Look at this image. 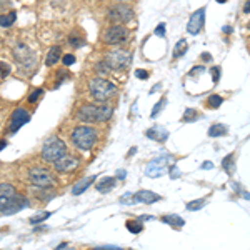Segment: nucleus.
I'll return each instance as SVG.
<instances>
[{
	"mask_svg": "<svg viewBox=\"0 0 250 250\" xmlns=\"http://www.w3.org/2000/svg\"><path fill=\"white\" fill-rule=\"evenodd\" d=\"M212 74H213V82H219V74H220V68H212Z\"/></svg>",
	"mask_w": 250,
	"mask_h": 250,
	"instance_id": "473e14b6",
	"label": "nucleus"
},
{
	"mask_svg": "<svg viewBox=\"0 0 250 250\" xmlns=\"http://www.w3.org/2000/svg\"><path fill=\"white\" fill-rule=\"evenodd\" d=\"M147 137H150L152 140H155V142H165L168 137V132L165 130L164 127H154L150 128V130H147Z\"/></svg>",
	"mask_w": 250,
	"mask_h": 250,
	"instance_id": "dca6fc26",
	"label": "nucleus"
},
{
	"mask_svg": "<svg viewBox=\"0 0 250 250\" xmlns=\"http://www.w3.org/2000/svg\"><path fill=\"white\" fill-rule=\"evenodd\" d=\"M165 105H167V100L165 99H162V100H159V104H157V105L154 107V110H152V115L150 117H159V114H160V110H162V108H165Z\"/></svg>",
	"mask_w": 250,
	"mask_h": 250,
	"instance_id": "393cba45",
	"label": "nucleus"
},
{
	"mask_svg": "<svg viewBox=\"0 0 250 250\" xmlns=\"http://www.w3.org/2000/svg\"><path fill=\"white\" fill-rule=\"evenodd\" d=\"M164 34H165V25H164V23H160V25L155 29V35H159V37H164Z\"/></svg>",
	"mask_w": 250,
	"mask_h": 250,
	"instance_id": "2f4dec72",
	"label": "nucleus"
},
{
	"mask_svg": "<svg viewBox=\"0 0 250 250\" xmlns=\"http://www.w3.org/2000/svg\"><path fill=\"white\" fill-rule=\"evenodd\" d=\"M127 229L132 233H139L140 230H142V224H140V222H135V220H128L127 222Z\"/></svg>",
	"mask_w": 250,
	"mask_h": 250,
	"instance_id": "b1692460",
	"label": "nucleus"
},
{
	"mask_svg": "<svg viewBox=\"0 0 250 250\" xmlns=\"http://www.w3.org/2000/svg\"><path fill=\"white\" fill-rule=\"evenodd\" d=\"M160 199H162V197L157 195L155 192H150V190H140L134 195L135 202H144V204H154V202H159Z\"/></svg>",
	"mask_w": 250,
	"mask_h": 250,
	"instance_id": "2eb2a0df",
	"label": "nucleus"
},
{
	"mask_svg": "<svg viewBox=\"0 0 250 250\" xmlns=\"http://www.w3.org/2000/svg\"><path fill=\"white\" fill-rule=\"evenodd\" d=\"M88 88H90V95L94 97L97 102H105L112 95H115L117 92V87L114 83L100 77L92 79L90 83H88Z\"/></svg>",
	"mask_w": 250,
	"mask_h": 250,
	"instance_id": "20e7f679",
	"label": "nucleus"
},
{
	"mask_svg": "<svg viewBox=\"0 0 250 250\" xmlns=\"http://www.w3.org/2000/svg\"><path fill=\"white\" fill-rule=\"evenodd\" d=\"M54 165H55V170L57 172H70V170H74V168H77L79 160L74 159V157L62 155L60 159L55 160Z\"/></svg>",
	"mask_w": 250,
	"mask_h": 250,
	"instance_id": "ddd939ff",
	"label": "nucleus"
},
{
	"mask_svg": "<svg viewBox=\"0 0 250 250\" xmlns=\"http://www.w3.org/2000/svg\"><path fill=\"white\" fill-rule=\"evenodd\" d=\"M29 177H30L32 185H35V187H40V188L52 187V184H54V179H52V175L45 170V168H40V167L32 168L30 173H29Z\"/></svg>",
	"mask_w": 250,
	"mask_h": 250,
	"instance_id": "0eeeda50",
	"label": "nucleus"
},
{
	"mask_svg": "<svg viewBox=\"0 0 250 250\" xmlns=\"http://www.w3.org/2000/svg\"><path fill=\"white\" fill-rule=\"evenodd\" d=\"M42 94H43L42 88H37V90H35L34 94H30V95H29V102H35V100H37Z\"/></svg>",
	"mask_w": 250,
	"mask_h": 250,
	"instance_id": "c756f323",
	"label": "nucleus"
},
{
	"mask_svg": "<svg viewBox=\"0 0 250 250\" xmlns=\"http://www.w3.org/2000/svg\"><path fill=\"white\" fill-rule=\"evenodd\" d=\"M202 167H205V168H210V167H212V164H210V162H205V164L202 165Z\"/></svg>",
	"mask_w": 250,
	"mask_h": 250,
	"instance_id": "4c0bfd02",
	"label": "nucleus"
},
{
	"mask_svg": "<svg viewBox=\"0 0 250 250\" xmlns=\"http://www.w3.org/2000/svg\"><path fill=\"white\" fill-rule=\"evenodd\" d=\"M204 204L205 202H204L202 199H200V200H193V202H188L187 204V208H188V210H199V208L202 207Z\"/></svg>",
	"mask_w": 250,
	"mask_h": 250,
	"instance_id": "cd10ccee",
	"label": "nucleus"
},
{
	"mask_svg": "<svg viewBox=\"0 0 250 250\" xmlns=\"http://www.w3.org/2000/svg\"><path fill=\"white\" fill-rule=\"evenodd\" d=\"M130 62H132V55L125 50L112 52L104 60V63H107V67L112 68V70H125V68L130 65Z\"/></svg>",
	"mask_w": 250,
	"mask_h": 250,
	"instance_id": "423d86ee",
	"label": "nucleus"
},
{
	"mask_svg": "<svg viewBox=\"0 0 250 250\" xmlns=\"http://www.w3.org/2000/svg\"><path fill=\"white\" fill-rule=\"evenodd\" d=\"M204 20H205V7L202 9L195 10L193 14L190 15V20L187 23V32L190 35H197L204 27Z\"/></svg>",
	"mask_w": 250,
	"mask_h": 250,
	"instance_id": "9b49d317",
	"label": "nucleus"
},
{
	"mask_svg": "<svg viewBox=\"0 0 250 250\" xmlns=\"http://www.w3.org/2000/svg\"><path fill=\"white\" fill-rule=\"evenodd\" d=\"M5 145H7V142H5V140H0V150H2V148L5 147Z\"/></svg>",
	"mask_w": 250,
	"mask_h": 250,
	"instance_id": "e433bc0d",
	"label": "nucleus"
},
{
	"mask_svg": "<svg viewBox=\"0 0 250 250\" xmlns=\"http://www.w3.org/2000/svg\"><path fill=\"white\" fill-rule=\"evenodd\" d=\"M222 102H224V99H222L220 95H212L210 99H208V105L212 108H217L222 105Z\"/></svg>",
	"mask_w": 250,
	"mask_h": 250,
	"instance_id": "a878e982",
	"label": "nucleus"
},
{
	"mask_svg": "<svg viewBox=\"0 0 250 250\" xmlns=\"http://www.w3.org/2000/svg\"><path fill=\"white\" fill-rule=\"evenodd\" d=\"M115 182H117V179H115V177H105V179H102L99 184H97V190H99V192H102V193L110 192L112 188L115 187Z\"/></svg>",
	"mask_w": 250,
	"mask_h": 250,
	"instance_id": "a211bd4d",
	"label": "nucleus"
},
{
	"mask_svg": "<svg viewBox=\"0 0 250 250\" xmlns=\"http://www.w3.org/2000/svg\"><path fill=\"white\" fill-rule=\"evenodd\" d=\"M60 57H62V48L60 47H52L50 50H48V54H47V60H45V63L48 67L50 65H54V63H57Z\"/></svg>",
	"mask_w": 250,
	"mask_h": 250,
	"instance_id": "6ab92c4d",
	"label": "nucleus"
},
{
	"mask_svg": "<svg viewBox=\"0 0 250 250\" xmlns=\"http://www.w3.org/2000/svg\"><path fill=\"white\" fill-rule=\"evenodd\" d=\"M112 107L110 105H83L79 110L77 117L82 122L87 124H100L105 122L112 117Z\"/></svg>",
	"mask_w": 250,
	"mask_h": 250,
	"instance_id": "f03ea898",
	"label": "nucleus"
},
{
	"mask_svg": "<svg viewBox=\"0 0 250 250\" xmlns=\"http://www.w3.org/2000/svg\"><path fill=\"white\" fill-rule=\"evenodd\" d=\"M125 39H127V30H125V27L122 25L110 27V29L104 34V42L108 43V45H119Z\"/></svg>",
	"mask_w": 250,
	"mask_h": 250,
	"instance_id": "6e6552de",
	"label": "nucleus"
},
{
	"mask_svg": "<svg viewBox=\"0 0 250 250\" xmlns=\"http://www.w3.org/2000/svg\"><path fill=\"white\" fill-rule=\"evenodd\" d=\"M48 215H50L48 212H45V213H39V215L32 217V219H30V224H40V222L47 220V219H48Z\"/></svg>",
	"mask_w": 250,
	"mask_h": 250,
	"instance_id": "bb28decb",
	"label": "nucleus"
},
{
	"mask_svg": "<svg viewBox=\"0 0 250 250\" xmlns=\"http://www.w3.org/2000/svg\"><path fill=\"white\" fill-rule=\"evenodd\" d=\"M72 142L80 150H90L97 142V130L88 125H79L72 132Z\"/></svg>",
	"mask_w": 250,
	"mask_h": 250,
	"instance_id": "7ed1b4c3",
	"label": "nucleus"
},
{
	"mask_svg": "<svg viewBox=\"0 0 250 250\" xmlns=\"http://www.w3.org/2000/svg\"><path fill=\"white\" fill-rule=\"evenodd\" d=\"M62 60H63V63H65V65H72V63H75V55L67 54V55H63Z\"/></svg>",
	"mask_w": 250,
	"mask_h": 250,
	"instance_id": "c85d7f7f",
	"label": "nucleus"
},
{
	"mask_svg": "<svg viewBox=\"0 0 250 250\" xmlns=\"http://www.w3.org/2000/svg\"><path fill=\"white\" fill-rule=\"evenodd\" d=\"M108 17H110L114 22H127L128 19L134 17V14H132V10L128 9V7L125 5H119V7H114V9L110 10V14H108Z\"/></svg>",
	"mask_w": 250,
	"mask_h": 250,
	"instance_id": "4468645a",
	"label": "nucleus"
},
{
	"mask_svg": "<svg viewBox=\"0 0 250 250\" xmlns=\"http://www.w3.org/2000/svg\"><path fill=\"white\" fill-rule=\"evenodd\" d=\"M65 152H67V145L60 139H57V137H50V139L43 144L42 159L45 160V162L54 164L57 159H60L62 155H65Z\"/></svg>",
	"mask_w": 250,
	"mask_h": 250,
	"instance_id": "39448f33",
	"label": "nucleus"
},
{
	"mask_svg": "<svg viewBox=\"0 0 250 250\" xmlns=\"http://www.w3.org/2000/svg\"><path fill=\"white\" fill-rule=\"evenodd\" d=\"M197 72H204V67H195V68H193V70L190 72V75H195Z\"/></svg>",
	"mask_w": 250,
	"mask_h": 250,
	"instance_id": "c9c22d12",
	"label": "nucleus"
},
{
	"mask_svg": "<svg viewBox=\"0 0 250 250\" xmlns=\"http://www.w3.org/2000/svg\"><path fill=\"white\" fill-rule=\"evenodd\" d=\"M162 222H165V224H168V225H172V227H184V219L182 217H179V215H164L162 217Z\"/></svg>",
	"mask_w": 250,
	"mask_h": 250,
	"instance_id": "aec40b11",
	"label": "nucleus"
},
{
	"mask_svg": "<svg viewBox=\"0 0 250 250\" xmlns=\"http://www.w3.org/2000/svg\"><path fill=\"white\" fill-rule=\"evenodd\" d=\"M135 75H137V77H139V79H142V80H145V79H147V72H145V70H137L135 72Z\"/></svg>",
	"mask_w": 250,
	"mask_h": 250,
	"instance_id": "72a5a7b5",
	"label": "nucleus"
},
{
	"mask_svg": "<svg viewBox=\"0 0 250 250\" xmlns=\"http://www.w3.org/2000/svg\"><path fill=\"white\" fill-rule=\"evenodd\" d=\"M175 177H180V172L177 170V167H172V179H175Z\"/></svg>",
	"mask_w": 250,
	"mask_h": 250,
	"instance_id": "f704fd0d",
	"label": "nucleus"
},
{
	"mask_svg": "<svg viewBox=\"0 0 250 250\" xmlns=\"http://www.w3.org/2000/svg\"><path fill=\"white\" fill-rule=\"evenodd\" d=\"M187 52V40H179V43L175 45V50H173V57H182V55Z\"/></svg>",
	"mask_w": 250,
	"mask_h": 250,
	"instance_id": "5701e85b",
	"label": "nucleus"
},
{
	"mask_svg": "<svg viewBox=\"0 0 250 250\" xmlns=\"http://www.w3.org/2000/svg\"><path fill=\"white\" fill-rule=\"evenodd\" d=\"M27 200L10 184H0V212L14 213L27 207Z\"/></svg>",
	"mask_w": 250,
	"mask_h": 250,
	"instance_id": "f257e3e1",
	"label": "nucleus"
},
{
	"mask_svg": "<svg viewBox=\"0 0 250 250\" xmlns=\"http://www.w3.org/2000/svg\"><path fill=\"white\" fill-rule=\"evenodd\" d=\"M208 135L210 137H222V135H227V127L222 124H215L208 128Z\"/></svg>",
	"mask_w": 250,
	"mask_h": 250,
	"instance_id": "412c9836",
	"label": "nucleus"
},
{
	"mask_svg": "<svg viewBox=\"0 0 250 250\" xmlns=\"http://www.w3.org/2000/svg\"><path fill=\"white\" fill-rule=\"evenodd\" d=\"M14 55H15V59H17L19 62L22 63V65H25V67H32V65H34V62H35L34 52H32L27 45H23V43H19V45L15 47Z\"/></svg>",
	"mask_w": 250,
	"mask_h": 250,
	"instance_id": "f8f14e48",
	"label": "nucleus"
},
{
	"mask_svg": "<svg viewBox=\"0 0 250 250\" xmlns=\"http://www.w3.org/2000/svg\"><path fill=\"white\" fill-rule=\"evenodd\" d=\"M167 162H168V157H164V155L155 160H152V162L147 165V168H145V175L152 177V179L162 177L164 173L167 172Z\"/></svg>",
	"mask_w": 250,
	"mask_h": 250,
	"instance_id": "1a4fd4ad",
	"label": "nucleus"
},
{
	"mask_svg": "<svg viewBox=\"0 0 250 250\" xmlns=\"http://www.w3.org/2000/svg\"><path fill=\"white\" fill-rule=\"evenodd\" d=\"M15 20H17V14L15 12H10L7 15H0V27H10Z\"/></svg>",
	"mask_w": 250,
	"mask_h": 250,
	"instance_id": "4be33fe9",
	"label": "nucleus"
},
{
	"mask_svg": "<svg viewBox=\"0 0 250 250\" xmlns=\"http://www.w3.org/2000/svg\"><path fill=\"white\" fill-rule=\"evenodd\" d=\"M217 2H219V3H225L227 0H217Z\"/></svg>",
	"mask_w": 250,
	"mask_h": 250,
	"instance_id": "58836bf2",
	"label": "nucleus"
},
{
	"mask_svg": "<svg viewBox=\"0 0 250 250\" xmlns=\"http://www.w3.org/2000/svg\"><path fill=\"white\" fill-rule=\"evenodd\" d=\"M195 114H197L195 110H185V117H184V120H185V122H187L188 119L193 120V119H195Z\"/></svg>",
	"mask_w": 250,
	"mask_h": 250,
	"instance_id": "7c9ffc66",
	"label": "nucleus"
},
{
	"mask_svg": "<svg viewBox=\"0 0 250 250\" xmlns=\"http://www.w3.org/2000/svg\"><path fill=\"white\" fill-rule=\"evenodd\" d=\"M29 120H30V114L25 108H17V110H14V114L10 117L9 132L10 134H15V132H17L20 127H23Z\"/></svg>",
	"mask_w": 250,
	"mask_h": 250,
	"instance_id": "9d476101",
	"label": "nucleus"
},
{
	"mask_svg": "<svg viewBox=\"0 0 250 250\" xmlns=\"http://www.w3.org/2000/svg\"><path fill=\"white\" fill-rule=\"evenodd\" d=\"M95 179H97V177L92 175V177H87V179H83V180H80V182H77V184L74 185V188H72V195H80L82 192H85Z\"/></svg>",
	"mask_w": 250,
	"mask_h": 250,
	"instance_id": "f3484780",
	"label": "nucleus"
}]
</instances>
